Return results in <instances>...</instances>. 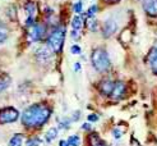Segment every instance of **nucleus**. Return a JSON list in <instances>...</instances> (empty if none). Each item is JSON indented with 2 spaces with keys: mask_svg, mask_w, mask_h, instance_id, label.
Segmentation results:
<instances>
[{
  "mask_svg": "<svg viewBox=\"0 0 157 146\" xmlns=\"http://www.w3.org/2000/svg\"><path fill=\"white\" fill-rule=\"evenodd\" d=\"M52 114L51 108L44 103H37L28 106L22 113V124L27 128H40L48 123Z\"/></svg>",
  "mask_w": 157,
  "mask_h": 146,
  "instance_id": "1",
  "label": "nucleus"
},
{
  "mask_svg": "<svg viewBox=\"0 0 157 146\" xmlns=\"http://www.w3.org/2000/svg\"><path fill=\"white\" fill-rule=\"evenodd\" d=\"M91 63L92 67L98 73H107L111 69V60L109 53L104 48H95L91 53Z\"/></svg>",
  "mask_w": 157,
  "mask_h": 146,
  "instance_id": "2",
  "label": "nucleus"
},
{
  "mask_svg": "<svg viewBox=\"0 0 157 146\" xmlns=\"http://www.w3.org/2000/svg\"><path fill=\"white\" fill-rule=\"evenodd\" d=\"M65 27L64 26H56L55 27L50 35L48 36V41H46V45L55 53L58 54L63 50V46H64V41H65Z\"/></svg>",
  "mask_w": 157,
  "mask_h": 146,
  "instance_id": "3",
  "label": "nucleus"
},
{
  "mask_svg": "<svg viewBox=\"0 0 157 146\" xmlns=\"http://www.w3.org/2000/svg\"><path fill=\"white\" fill-rule=\"evenodd\" d=\"M46 35V25L45 23H35L33 26L28 27V41L37 42L41 41Z\"/></svg>",
  "mask_w": 157,
  "mask_h": 146,
  "instance_id": "4",
  "label": "nucleus"
},
{
  "mask_svg": "<svg viewBox=\"0 0 157 146\" xmlns=\"http://www.w3.org/2000/svg\"><path fill=\"white\" fill-rule=\"evenodd\" d=\"M19 118V110L13 106H6L0 109V124H8L14 123Z\"/></svg>",
  "mask_w": 157,
  "mask_h": 146,
  "instance_id": "5",
  "label": "nucleus"
},
{
  "mask_svg": "<svg viewBox=\"0 0 157 146\" xmlns=\"http://www.w3.org/2000/svg\"><path fill=\"white\" fill-rule=\"evenodd\" d=\"M125 95H127V83L121 80L115 81L113 91H111V94H110L109 97L111 100H114V101H120L121 99L125 97Z\"/></svg>",
  "mask_w": 157,
  "mask_h": 146,
  "instance_id": "6",
  "label": "nucleus"
},
{
  "mask_svg": "<svg viewBox=\"0 0 157 146\" xmlns=\"http://www.w3.org/2000/svg\"><path fill=\"white\" fill-rule=\"evenodd\" d=\"M54 51L49 48L48 45H44L41 46V48H38L35 53V55H36V59L38 63H41V64H48L51 61L52 57H54Z\"/></svg>",
  "mask_w": 157,
  "mask_h": 146,
  "instance_id": "7",
  "label": "nucleus"
},
{
  "mask_svg": "<svg viewBox=\"0 0 157 146\" xmlns=\"http://www.w3.org/2000/svg\"><path fill=\"white\" fill-rule=\"evenodd\" d=\"M117 28H119V26H117V22L114 19V18H109L104 22L102 27H101V32H102V36L105 38H109L111 37L113 35L116 34Z\"/></svg>",
  "mask_w": 157,
  "mask_h": 146,
  "instance_id": "8",
  "label": "nucleus"
},
{
  "mask_svg": "<svg viewBox=\"0 0 157 146\" xmlns=\"http://www.w3.org/2000/svg\"><path fill=\"white\" fill-rule=\"evenodd\" d=\"M143 10L150 17H157V0H143Z\"/></svg>",
  "mask_w": 157,
  "mask_h": 146,
  "instance_id": "9",
  "label": "nucleus"
},
{
  "mask_svg": "<svg viewBox=\"0 0 157 146\" xmlns=\"http://www.w3.org/2000/svg\"><path fill=\"white\" fill-rule=\"evenodd\" d=\"M114 83H115V81L110 80V78L102 80V81L98 83L100 92L102 95H105V96H110V94H111V91H113V87H114Z\"/></svg>",
  "mask_w": 157,
  "mask_h": 146,
  "instance_id": "10",
  "label": "nucleus"
},
{
  "mask_svg": "<svg viewBox=\"0 0 157 146\" xmlns=\"http://www.w3.org/2000/svg\"><path fill=\"white\" fill-rule=\"evenodd\" d=\"M147 61H148V65H150L151 71L155 74H157V46H153L150 50V54L147 57Z\"/></svg>",
  "mask_w": 157,
  "mask_h": 146,
  "instance_id": "11",
  "label": "nucleus"
},
{
  "mask_svg": "<svg viewBox=\"0 0 157 146\" xmlns=\"http://www.w3.org/2000/svg\"><path fill=\"white\" fill-rule=\"evenodd\" d=\"M25 10L27 13V17H31V18H36L37 15V4L33 3V2H28L26 5H25Z\"/></svg>",
  "mask_w": 157,
  "mask_h": 146,
  "instance_id": "12",
  "label": "nucleus"
},
{
  "mask_svg": "<svg viewBox=\"0 0 157 146\" xmlns=\"http://www.w3.org/2000/svg\"><path fill=\"white\" fill-rule=\"evenodd\" d=\"M86 15V13H81V15H75V17H73L72 19V28L75 30V31H81L82 26H83V17Z\"/></svg>",
  "mask_w": 157,
  "mask_h": 146,
  "instance_id": "13",
  "label": "nucleus"
},
{
  "mask_svg": "<svg viewBox=\"0 0 157 146\" xmlns=\"http://www.w3.org/2000/svg\"><path fill=\"white\" fill-rule=\"evenodd\" d=\"M10 83H12V80L8 74L0 76V94H3V92L10 86Z\"/></svg>",
  "mask_w": 157,
  "mask_h": 146,
  "instance_id": "14",
  "label": "nucleus"
},
{
  "mask_svg": "<svg viewBox=\"0 0 157 146\" xmlns=\"http://www.w3.org/2000/svg\"><path fill=\"white\" fill-rule=\"evenodd\" d=\"M25 141V135L23 133H15L9 140V146H22Z\"/></svg>",
  "mask_w": 157,
  "mask_h": 146,
  "instance_id": "15",
  "label": "nucleus"
},
{
  "mask_svg": "<svg viewBox=\"0 0 157 146\" xmlns=\"http://www.w3.org/2000/svg\"><path fill=\"white\" fill-rule=\"evenodd\" d=\"M9 37V28L3 22H0V45L4 44Z\"/></svg>",
  "mask_w": 157,
  "mask_h": 146,
  "instance_id": "16",
  "label": "nucleus"
},
{
  "mask_svg": "<svg viewBox=\"0 0 157 146\" xmlns=\"http://www.w3.org/2000/svg\"><path fill=\"white\" fill-rule=\"evenodd\" d=\"M58 128H55V127H52V128H50L48 132L45 133V141L48 142V144H50L52 140H55V138L58 137Z\"/></svg>",
  "mask_w": 157,
  "mask_h": 146,
  "instance_id": "17",
  "label": "nucleus"
},
{
  "mask_svg": "<svg viewBox=\"0 0 157 146\" xmlns=\"http://www.w3.org/2000/svg\"><path fill=\"white\" fill-rule=\"evenodd\" d=\"M87 27H88L90 31H92V32H96V31L100 28V22L95 17H88V19H87Z\"/></svg>",
  "mask_w": 157,
  "mask_h": 146,
  "instance_id": "18",
  "label": "nucleus"
},
{
  "mask_svg": "<svg viewBox=\"0 0 157 146\" xmlns=\"http://www.w3.org/2000/svg\"><path fill=\"white\" fill-rule=\"evenodd\" d=\"M68 144H69V146H79L81 145V137L78 136V135H70L69 137H68Z\"/></svg>",
  "mask_w": 157,
  "mask_h": 146,
  "instance_id": "19",
  "label": "nucleus"
},
{
  "mask_svg": "<svg viewBox=\"0 0 157 146\" xmlns=\"http://www.w3.org/2000/svg\"><path fill=\"white\" fill-rule=\"evenodd\" d=\"M70 123H72V119L69 118H63L61 120H59V128L60 129H68L70 127Z\"/></svg>",
  "mask_w": 157,
  "mask_h": 146,
  "instance_id": "20",
  "label": "nucleus"
},
{
  "mask_svg": "<svg viewBox=\"0 0 157 146\" xmlns=\"http://www.w3.org/2000/svg\"><path fill=\"white\" fill-rule=\"evenodd\" d=\"M41 138L38 137H32V138H28V140L26 141V146H38L41 145Z\"/></svg>",
  "mask_w": 157,
  "mask_h": 146,
  "instance_id": "21",
  "label": "nucleus"
},
{
  "mask_svg": "<svg viewBox=\"0 0 157 146\" xmlns=\"http://www.w3.org/2000/svg\"><path fill=\"white\" fill-rule=\"evenodd\" d=\"M97 10H98V6H97L96 4L91 5V6L88 8L87 13H86V15H87V18H88V17H95V14L97 13Z\"/></svg>",
  "mask_w": 157,
  "mask_h": 146,
  "instance_id": "22",
  "label": "nucleus"
},
{
  "mask_svg": "<svg viewBox=\"0 0 157 146\" xmlns=\"http://www.w3.org/2000/svg\"><path fill=\"white\" fill-rule=\"evenodd\" d=\"M87 120H88L90 123H96V122L100 120V115L96 114V113H91V114L87 115Z\"/></svg>",
  "mask_w": 157,
  "mask_h": 146,
  "instance_id": "23",
  "label": "nucleus"
},
{
  "mask_svg": "<svg viewBox=\"0 0 157 146\" xmlns=\"http://www.w3.org/2000/svg\"><path fill=\"white\" fill-rule=\"evenodd\" d=\"M70 53H72L73 55H81L82 54V48L79 45H73L72 48H70Z\"/></svg>",
  "mask_w": 157,
  "mask_h": 146,
  "instance_id": "24",
  "label": "nucleus"
},
{
  "mask_svg": "<svg viewBox=\"0 0 157 146\" xmlns=\"http://www.w3.org/2000/svg\"><path fill=\"white\" fill-rule=\"evenodd\" d=\"M81 115H82L81 110H75L72 115H70V119H72V122H78V120H79V118H81Z\"/></svg>",
  "mask_w": 157,
  "mask_h": 146,
  "instance_id": "25",
  "label": "nucleus"
},
{
  "mask_svg": "<svg viewBox=\"0 0 157 146\" xmlns=\"http://www.w3.org/2000/svg\"><path fill=\"white\" fill-rule=\"evenodd\" d=\"M73 9H74V12H75L77 14H81V13H82V9H83V4H82V2L75 3L74 6H73Z\"/></svg>",
  "mask_w": 157,
  "mask_h": 146,
  "instance_id": "26",
  "label": "nucleus"
},
{
  "mask_svg": "<svg viewBox=\"0 0 157 146\" xmlns=\"http://www.w3.org/2000/svg\"><path fill=\"white\" fill-rule=\"evenodd\" d=\"M111 132H113V136H114L115 140H120L121 136H123V132H121V131H120L119 128H115V129H113Z\"/></svg>",
  "mask_w": 157,
  "mask_h": 146,
  "instance_id": "27",
  "label": "nucleus"
},
{
  "mask_svg": "<svg viewBox=\"0 0 157 146\" xmlns=\"http://www.w3.org/2000/svg\"><path fill=\"white\" fill-rule=\"evenodd\" d=\"M81 128H82L83 131H86V132H92V123L86 122V123H83V124H82Z\"/></svg>",
  "mask_w": 157,
  "mask_h": 146,
  "instance_id": "28",
  "label": "nucleus"
},
{
  "mask_svg": "<svg viewBox=\"0 0 157 146\" xmlns=\"http://www.w3.org/2000/svg\"><path fill=\"white\" fill-rule=\"evenodd\" d=\"M91 146H107V144L104 142L102 140H100V137H98L96 141H91Z\"/></svg>",
  "mask_w": 157,
  "mask_h": 146,
  "instance_id": "29",
  "label": "nucleus"
},
{
  "mask_svg": "<svg viewBox=\"0 0 157 146\" xmlns=\"http://www.w3.org/2000/svg\"><path fill=\"white\" fill-rule=\"evenodd\" d=\"M70 36H72L73 40H78V38H79V35H78V31H75V30H73L72 32H70Z\"/></svg>",
  "mask_w": 157,
  "mask_h": 146,
  "instance_id": "30",
  "label": "nucleus"
},
{
  "mask_svg": "<svg viewBox=\"0 0 157 146\" xmlns=\"http://www.w3.org/2000/svg\"><path fill=\"white\" fill-rule=\"evenodd\" d=\"M82 69V64L79 63V61H77V63H74V72H79Z\"/></svg>",
  "mask_w": 157,
  "mask_h": 146,
  "instance_id": "31",
  "label": "nucleus"
},
{
  "mask_svg": "<svg viewBox=\"0 0 157 146\" xmlns=\"http://www.w3.org/2000/svg\"><path fill=\"white\" fill-rule=\"evenodd\" d=\"M104 2L106 3V4H117L120 2V0H104Z\"/></svg>",
  "mask_w": 157,
  "mask_h": 146,
  "instance_id": "32",
  "label": "nucleus"
},
{
  "mask_svg": "<svg viewBox=\"0 0 157 146\" xmlns=\"http://www.w3.org/2000/svg\"><path fill=\"white\" fill-rule=\"evenodd\" d=\"M59 146H69V144H68L67 140H60L59 141Z\"/></svg>",
  "mask_w": 157,
  "mask_h": 146,
  "instance_id": "33",
  "label": "nucleus"
}]
</instances>
